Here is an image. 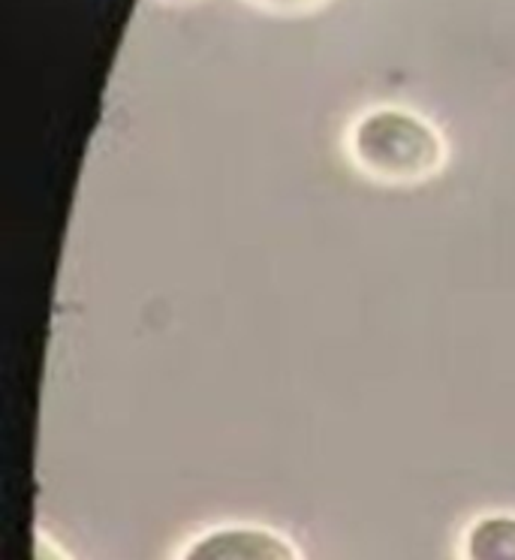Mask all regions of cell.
Wrapping results in <instances>:
<instances>
[{
  "label": "cell",
  "mask_w": 515,
  "mask_h": 560,
  "mask_svg": "<svg viewBox=\"0 0 515 560\" xmlns=\"http://www.w3.org/2000/svg\"><path fill=\"white\" fill-rule=\"evenodd\" d=\"M343 154L359 178L413 190L437 182L449 166V139L429 115L398 103L359 112L343 133Z\"/></svg>",
  "instance_id": "6da1fadb"
},
{
  "label": "cell",
  "mask_w": 515,
  "mask_h": 560,
  "mask_svg": "<svg viewBox=\"0 0 515 560\" xmlns=\"http://www.w3.org/2000/svg\"><path fill=\"white\" fill-rule=\"evenodd\" d=\"M34 551H37V560H75L73 555H70L55 536L46 534V530H37V546H34Z\"/></svg>",
  "instance_id": "5b68a950"
},
{
  "label": "cell",
  "mask_w": 515,
  "mask_h": 560,
  "mask_svg": "<svg viewBox=\"0 0 515 560\" xmlns=\"http://www.w3.org/2000/svg\"><path fill=\"white\" fill-rule=\"evenodd\" d=\"M247 3L262 10V13L290 15V19H295V15L317 13V10H323L329 0H247Z\"/></svg>",
  "instance_id": "277c9868"
},
{
  "label": "cell",
  "mask_w": 515,
  "mask_h": 560,
  "mask_svg": "<svg viewBox=\"0 0 515 560\" xmlns=\"http://www.w3.org/2000/svg\"><path fill=\"white\" fill-rule=\"evenodd\" d=\"M458 560H515V512L491 510L465 524Z\"/></svg>",
  "instance_id": "3957f363"
},
{
  "label": "cell",
  "mask_w": 515,
  "mask_h": 560,
  "mask_svg": "<svg viewBox=\"0 0 515 560\" xmlns=\"http://www.w3.org/2000/svg\"><path fill=\"white\" fill-rule=\"evenodd\" d=\"M175 560H305V551L271 524L223 522L190 536Z\"/></svg>",
  "instance_id": "7a4b0ae2"
},
{
  "label": "cell",
  "mask_w": 515,
  "mask_h": 560,
  "mask_svg": "<svg viewBox=\"0 0 515 560\" xmlns=\"http://www.w3.org/2000/svg\"><path fill=\"white\" fill-rule=\"evenodd\" d=\"M160 3H172V7H185V3H197V0H160Z\"/></svg>",
  "instance_id": "8992f818"
}]
</instances>
